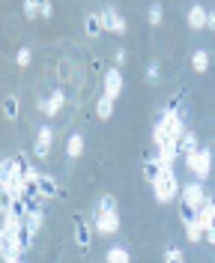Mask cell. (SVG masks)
Masks as SVG:
<instances>
[{"label":"cell","instance_id":"6da1fadb","mask_svg":"<svg viewBox=\"0 0 215 263\" xmlns=\"http://www.w3.org/2000/svg\"><path fill=\"white\" fill-rule=\"evenodd\" d=\"M182 135H185V111H170V108H165L162 117L155 120V126H152V141L182 138Z\"/></svg>","mask_w":215,"mask_h":263},{"label":"cell","instance_id":"7a4b0ae2","mask_svg":"<svg viewBox=\"0 0 215 263\" xmlns=\"http://www.w3.org/2000/svg\"><path fill=\"white\" fill-rule=\"evenodd\" d=\"M152 192H155V197H159L162 203H170L173 197H180L182 185H180V180H177V171H173V164H165V174H162V180L152 185Z\"/></svg>","mask_w":215,"mask_h":263},{"label":"cell","instance_id":"3957f363","mask_svg":"<svg viewBox=\"0 0 215 263\" xmlns=\"http://www.w3.org/2000/svg\"><path fill=\"white\" fill-rule=\"evenodd\" d=\"M185 159V164H188V171L198 177L200 182L206 180L209 174H212V149H198V153H191V156H182Z\"/></svg>","mask_w":215,"mask_h":263},{"label":"cell","instance_id":"277c9868","mask_svg":"<svg viewBox=\"0 0 215 263\" xmlns=\"http://www.w3.org/2000/svg\"><path fill=\"white\" fill-rule=\"evenodd\" d=\"M102 21H105V30L108 33H126V18H123V12L116 9L114 3H108L102 9Z\"/></svg>","mask_w":215,"mask_h":263},{"label":"cell","instance_id":"5b68a950","mask_svg":"<svg viewBox=\"0 0 215 263\" xmlns=\"http://www.w3.org/2000/svg\"><path fill=\"white\" fill-rule=\"evenodd\" d=\"M93 228L99 230L102 236H111L120 230V215L116 213H93Z\"/></svg>","mask_w":215,"mask_h":263},{"label":"cell","instance_id":"8992f818","mask_svg":"<svg viewBox=\"0 0 215 263\" xmlns=\"http://www.w3.org/2000/svg\"><path fill=\"white\" fill-rule=\"evenodd\" d=\"M162 174H165V162L159 159V153H155V156H147V159H144V180H147L149 185H155V182L162 180Z\"/></svg>","mask_w":215,"mask_h":263},{"label":"cell","instance_id":"52a82bcc","mask_svg":"<svg viewBox=\"0 0 215 263\" xmlns=\"http://www.w3.org/2000/svg\"><path fill=\"white\" fill-rule=\"evenodd\" d=\"M93 230H96V228H90L84 215H75V242H78L81 251L90 248V242H93Z\"/></svg>","mask_w":215,"mask_h":263},{"label":"cell","instance_id":"ba28073f","mask_svg":"<svg viewBox=\"0 0 215 263\" xmlns=\"http://www.w3.org/2000/svg\"><path fill=\"white\" fill-rule=\"evenodd\" d=\"M180 197H185L188 203H194V206H203V200H206V192H203V182L200 180H194V182H185L182 185V192H180Z\"/></svg>","mask_w":215,"mask_h":263},{"label":"cell","instance_id":"9c48e42d","mask_svg":"<svg viewBox=\"0 0 215 263\" xmlns=\"http://www.w3.org/2000/svg\"><path fill=\"white\" fill-rule=\"evenodd\" d=\"M120 93H123V72L114 66V69H108V72H105V96L116 99Z\"/></svg>","mask_w":215,"mask_h":263},{"label":"cell","instance_id":"30bf717a","mask_svg":"<svg viewBox=\"0 0 215 263\" xmlns=\"http://www.w3.org/2000/svg\"><path fill=\"white\" fill-rule=\"evenodd\" d=\"M84 33L90 36V39H99L105 30V21H102V12H90V15L84 18Z\"/></svg>","mask_w":215,"mask_h":263},{"label":"cell","instance_id":"8fae6325","mask_svg":"<svg viewBox=\"0 0 215 263\" xmlns=\"http://www.w3.org/2000/svg\"><path fill=\"white\" fill-rule=\"evenodd\" d=\"M60 108H63V90H54L51 99H39V111H42V114L54 117Z\"/></svg>","mask_w":215,"mask_h":263},{"label":"cell","instance_id":"7c38bea8","mask_svg":"<svg viewBox=\"0 0 215 263\" xmlns=\"http://www.w3.org/2000/svg\"><path fill=\"white\" fill-rule=\"evenodd\" d=\"M0 254H3V260H15V257H21V248H18L15 236L0 233Z\"/></svg>","mask_w":215,"mask_h":263},{"label":"cell","instance_id":"4fadbf2b","mask_svg":"<svg viewBox=\"0 0 215 263\" xmlns=\"http://www.w3.org/2000/svg\"><path fill=\"white\" fill-rule=\"evenodd\" d=\"M198 215L200 210L194 206V203H188L185 197H180V218H182V224L188 228V224H198Z\"/></svg>","mask_w":215,"mask_h":263},{"label":"cell","instance_id":"5bb4252c","mask_svg":"<svg viewBox=\"0 0 215 263\" xmlns=\"http://www.w3.org/2000/svg\"><path fill=\"white\" fill-rule=\"evenodd\" d=\"M188 24L194 27V30H200V27H206L209 24V12L200 6V3H194L191 9H188Z\"/></svg>","mask_w":215,"mask_h":263},{"label":"cell","instance_id":"9a60e30c","mask_svg":"<svg viewBox=\"0 0 215 263\" xmlns=\"http://www.w3.org/2000/svg\"><path fill=\"white\" fill-rule=\"evenodd\" d=\"M39 192H42L45 200H51V197L60 195V185H57V180H54L51 174H42V177H39Z\"/></svg>","mask_w":215,"mask_h":263},{"label":"cell","instance_id":"2e32d148","mask_svg":"<svg viewBox=\"0 0 215 263\" xmlns=\"http://www.w3.org/2000/svg\"><path fill=\"white\" fill-rule=\"evenodd\" d=\"M6 180H18V162H15V156H6L3 162H0V182H6ZM24 182V180H21Z\"/></svg>","mask_w":215,"mask_h":263},{"label":"cell","instance_id":"e0dca14e","mask_svg":"<svg viewBox=\"0 0 215 263\" xmlns=\"http://www.w3.org/2000/svg\"><path fill=\"white\" fill-rule=\"evenodd\" d=\"M81 153H84V138L78 135V132H72V135H69V141H66V156L75 162Z\"/></svg>","mask_w":215,"mask_h":263},{"label":"cell","instance_id":"ac0fdd59","mask_svg":"<svg viewBox=\"0 0 215 263\" xmlns=\"http://www.w3.org/2000/svg\"><path fill=\"white\" fill-rule=\"evenodd\" d=\"M198 135L194 132H185L180 138V156H191V153H198Z\"/></svg>","mask_w":215,"mask_h":263},{"label":"cell","instance_id":"d6986e66","mask_svg":"<svg viewBox=\"0 0 215 263\" xmlns=\"http://www.w3.org/2000/svg\"><path fill=\"white\" fill-rule=\"evenodd\" d=\"M96 114H99V120H111V114H114V99L102 93L99 102H96Z\"/></svg>","mask_w":215,"mask_h":263},{"label":"cell","instance_id":"ffe728a7","mask_svg":"<svg viewBox=\"0 0 215 263\" xmlns=\"http://www.w3.org/2000/svg\"><path fill=\"white\" fill-rule=\"evenodd\" d=\"M33 230L30 228H24V224H21V228H18V233H15V239H18V248H21V254H24V251H30V246H33Z\"/></svg>","mask_w":215,"mask_h":263},{"label":"cell","instance_id":"44dd1931","mask_svg":"<svg viewBox=\"0 0 215 263\" xmlns=\"http://www.w3.org/2000/svg\"><path fill=\"white\" fill-rule=\"evenodd\" d=\"M93 213H116V197L114 195H102L93 206Z\"/></svg>","mask_w":215,"mask_h":263},{"label":"cell","instance_id":"7402d4cb","mask_svg":"<svg viewBox=\"0 0 215 263\" xmlns=\"http://www.w3.org/2000/svg\"><path fill=\"white\" fill-rule=\"evenodd\" d=\"M191 69H194V72H206V69H209V54L203 48H198L191 54Z\"/></svg>","mask_w":215,"mask_h":263},{"label":"cell","instance_id":"603a6c76","mask_svg":"<svg viewBox=\"0 0 215 263\" xmlns=\"http://www.w3.org/2000/svg\"><path fill=\"white\" fill-rule=\"evenodd\" d=\"M108 263H132V254L123 246H114V248H108Z\"/></svg>","mask_w":215,"mask_h":263},{"label":"cell","instance_id":"cb8c5ba5","mask_svg":"<svg viewBox=\"0 0 215 263\" xmlns=\"http://www.w3.org/2000/svg\"><path fill=\"white\" fill-rule=\"evenodd\" d=\"M33 156L39 159V162L51 159V141H42V138H36V144H33Z\"/></svg>","mask_w":215,"mask_h":263},{"label":"cell","instance_id":"d4e9b609","mask_svg":"<svg viewBox=\"0 0 215 263\" xmlns=\"http://www.w3.org/2000/svg\"><path fill=\"white\" fill-rule=\"evenodd\" d=\"M3 117H6V120H18V96L3 99Z\"/></svg>","mask_w":215,"mask_h":263},{"label":"cell","instance_id":"484cf974","mask_svg":"<svg viewBox=\"0 0 215 263\" xmlns=\"http://www.w3.org/2000/svg\"><path fill=\"white\" fill-rule=\"evenodd\" d=\"M147 81L149 84L162 81V63H159V60H149V63H147Z\"/></svg>","mask_w":215,"mask_h":263},{"label":"cell","instance_id":"4316f807","mask_svg":"<svg viewBox=\"0 0 215 263\" xmlns=\"http://www.w3.org/2000/svg\"><path fill=\"white\" fill-rule=\"evenodd\" d=\"M162 18H165V9H162V3H152L147 9V21L149 24H162Z\"/></svg>","mask_w":215,"mask_h":263},{"label":"cell","instance_id":"83f0119b","mask_svg":"<svg viewBox=\"0 0 215 263\" xmlns=\"http://www.w3.org/2000/svg\"><path fill=\"white\" fill-rule=\"evenodd\" d=\"M42 221H45V218H42V215H24V218H21V224H24V228H30L33 230V233H39V228H42Z\"/></svg>","mask_w":215,"mask_h":263},{"label":"cell","instance_id":"f1b7e54d","mask_svg":"<svg viewBox=\"0 0 215 263\" xmlns=\"http://www.w3.org/2000/svg\"><path fill=\"white\" fill-rule=\"evenodd\" d=\"M165 263H185V257H182V251L177 246H167L165 248Z\"/></svg>","mask_w":215,"mask_h":263},{"label":"cell","instance_id":"f546056e","mask_svg":"<svg viewBox=\"0 0 215 263\" xmlns=\"http://www.w3.org/2000/svg\"><path fill=\"white\" fill-rule=\"evenodd\" d=\"M30 60H33V54H30V48H18V54H15V63L21 66V69H27V66H30Z\"/></svg>","mask_w":215,"mask_h":263},{"label":"cell","instance_id":"4dcf8cb0","mask_svg":"<svg viewBox=\"0 0 215 263\" xmlns=\"http://www.w3.org/2000/svg\"><path fill=\"white\" fill-rule=\"evenodd\" d=\"M185 236H188V242H200L203 239V228L200 224H188L185 228Z\"/></svg>","mask_w":215,"mask_h":263},{"label":"cell","instance_id":"1f68e13d","mask_svg":"<svg viewBox=\"0 0 215 263\" xmlns=\"http://www.w3.org/2000/svg\"><path fill=\"white\" fill-rule=\"evenodd\" d=\"M27 200V197H24ZM27 213L30 215H42L45 218V206H42V200H27Z\"/></svg>","mask_w":215,"mask_h":263},{"label":"cell","instance_id":"d6a6232c","mask_svg":"<svg viewBox=\"0 0 215 263\" xmlns=\"http://www.w3.org/2000/svg\"><path fill=\"white\" fill-rule=\"evenodd\" d=\"M182 99H185V90H180L177 96L170 99V102H167V108H170V111H182Z\"/></svg>","mask_w":215,"mask_h":263},{"label":"cell","instance_id":"836d02e7","mask_svg":"<svg viewBox=\"0 0 215 263\" xmlns=\"http://www.w3.org/2000/svg\"><path fill=\"white\" fill-rule=\"evenodd\" d=\"M24 15H27V21H33V18H39V6H33L30 0H24Z\"/></svg>","mask_w":215,"mask_h":263},{"label":"cell","instance_id":"e575fe53","mask_svg":"<svg viewBox=\"0 0 215 263\" xmlns=\"http://www.w3.org/2000/svg\"><path fill=\"white\" fill-rule=\"evenodd\" d=\"M36 138H42V141H51V144H54V129H51V126H39Z\"/></svg>","mask_w":215,"mask_h":263},{"label":"cell","instance_id":"d590c367","mask_svg":"<svg viewBox=\"0 0 215 263\" xmlns=\"http://www.w3.org/2000/svg\"><path fill=\"white\" fill-rule=\"evenodd\" d=\"M126 60H129V54H126V48H116V51H114V66L120 69V66H126Z\"/></svg>","mask_w":215,"mask_h":263},{"label":"cell","instance_id":"8d00e7d4","mask_svg":"<svg viewBox=\"0 0 215 263\" xmlns=\"http://www.w3.org/2000/svg\"><path fill=\"white\" fill-rule=\"evenodd\" d=\"M51 12H54V9H51V3H48V6H42V9H39V18H51Z\"/></svg>","mask_w":215,"mask_h":263},{"label":"cell","instance_id":"74e56055","mask_svg":"<svg viewBox=\"0 0 215 263\" xmlns=\"http://www.w3.org/2000/svg\"><path fill=\"white\" fill-rule=\"evenodd\" d=\"M203 236H206V239H209V242H212V246H215V228H212V230H206Z\"/></svg>","mask_w":215,"mask_h":263},{"label":"cell","instance_id":"f35d334b","mask_svg":"<svg viewBox=\"0 0 215 263\" xmlns=\"http://www.w3.org/2000/svg\"><path fill=\"white\" fill-rule=\"evenodd\" d=\"M30 3H33V6H39V9H42V6H48L51 0H30Z\"/></svg>","mask_w":215,"mask_h":263},{"label":"cell","instance_id":"ab89813d","mask_svg":"<svg viewBox=\"0 0 215 263\" xmlns=\"http://www.w3.org/2000/svg\"><path fill=\"white\" fill-rule=\"evenodd\" d=\"M206 27H212V30H215V9L209 12V24H206Z\"/></svg>","mask_w":215,"mask_h":263},{"label":"cell","instance_id":"60d3db41","mask_svg":"<svg viewBox=\"0 0 215 263\" xmlns=\"http://www.w3.org/2000/svg\"><path fill=\"white\" fill-rule=\"evenodd\" d=\"M3 263H21V257H15V260H3Z\"/></svg>","mask_w":215,"mask_h":263},{"label":"cell","instance_id":"b9f144b4","mask_svg":"<svg viewBox=\"0 0 215 263\" xmlns=\"http://www.w3.org/2000/svg\"><path fill=\"white\" fill-rule=\"evenodd\" d=\"M209 149H212V164H215V147H209Z\"/></svg>","mask_w":215,"mask_h":263}]
</instances>
